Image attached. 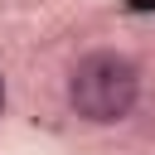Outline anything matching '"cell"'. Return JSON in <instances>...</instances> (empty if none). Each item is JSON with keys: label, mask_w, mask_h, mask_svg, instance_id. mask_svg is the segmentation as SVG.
Returning <instances> with one entry per match:
<instances>
[{"label": "cell", "mask_w": 155, "mask_h": 155, "mask_svg": "<svg viewBox=\"0 0 155 155\" xmlns=\"http://www.w3.org/2000/svg\"><path fill=\"white\" fill-rule=\"evenodd\" d=\"M136 92H140V78H136L131 58H121V53H87L73 68V82H68V97L87 121L126 116Z\"/></svg>", "instance_id": "1"}, {"label": "cell", "mask_w": 155, "mask_h": 155, "mask_svg": "<svg viewBox=\"0 0 155 155\" xmlns=\"http://www.w3.org/2000/svg\"><path fill=\"white\" fill-rule=\"evenodd\" d=\"M0 107H5V78H0Z\"/></svg>", "instance_id": "2"}]
</instances>
